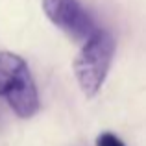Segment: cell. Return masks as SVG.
I'll return each mask as SVG.
<instances>
[{"mask_svg": "<svg viewBox=\"0 0 146 146\" xmlns=\"http://www.w3.org/2000/svg\"><path fill=\"white\" fill-rule=\"evenodd\" d=\"M43 11L48 21L72 39L85 41L96 30L93 17L80 0H43Z\"/></svg>", "mask_w": 146, "mask_h": 146, "instance_id": "obj_3", "label": "cell"}, {"mask_svg": "<svg viewBox=\"0 0 146 146\" xmlns=\"http://www.w3.org/2000/svg\"><path fill=\"white\" fill-rule=\"evenodd\" d=\"M0 98L21 118H32L39 111V94L30 67L13 52H0Z\"/></svg>", "mask_w": 146, "mask_h": 146, "instance_id": "obj_1", "label": "cell"}, {"mask_svg": "<svg viewBox=\"0 0 146 146\" xmlns=\"http://www.w3.org/2000/svg\"><path fill=\"white\" fill-rule=\"evenodd\" d=\"M115 56V39L109 32L96 28L85 39L74 59V74L87 98H93L102 89Z\"/></svg>", "mask_w": 146, "mask_h": 146, "instance_id": "obj_2", "label": "cell"}, {"mask_svg": "<svg viewBox=\"0 0 146 146\" xmlns=\"http://www.w3.org/2000/svg\"><path fill=\"white\" fill-rule=\"evenodd\" d=\"M96 146H126V144L117 135H113L109 131H104L96 137Z\"/></svg>", "mask_w": 146, "mask_h": 146, "instance_id": "obj_4", "label": "cell"}]
</instances>
